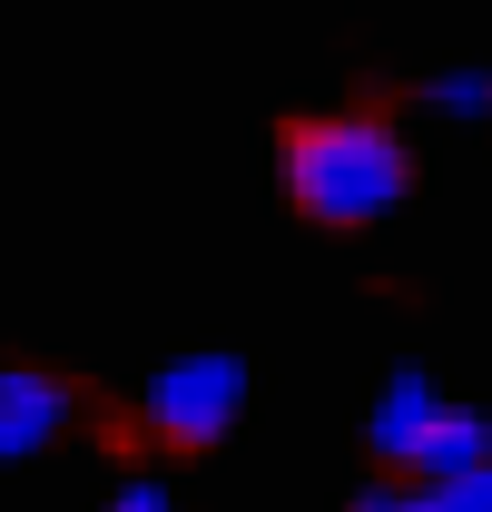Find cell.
I'll return each mask as SVG.
<instances>
[{"instance_id":"cell-1","label":"cell","mask_w":492,"mask_h":512,"mask_svg":"<svg viewBox=\"0 0 492 512\" xmlns=\"http://www.w3.org/2000/svg\"><path fill=\"white\" fill-rule=\"evenodd\" d=\"M404 138L384 119H306L286 128V197L315 227H374L384 207H404Z\"/></svg>"},{"instance_id":"cell-4","label":"cell","mask_w":492,"mask_h":512,"mask_svg":"<svg viewBox=\"0 0 492 512\" xmlns=\"http://www.w3.org/2000/svg\"><path fill=\"white\" fill-rule=\"evenodd\" d=\"M433 414H443V394H433V375L424 365H404V375H384V394H374V453H384V463H404V453L424 444V424Z\"/></svg>"},{"instance_id":"cell-8","label":"cell","mask_w":492,"mask_h":512,"mask_svg":"<svg viewBox=\"0 0 492 512\" xmlns=\"http://www.w3.org/2000/svg\"><path fill=\"white\" fill-rule=\"evenodd\" d=\"M109 512H168V483H119V503Z\"/></svg>"},{"instance_id":"cell-2","label":"cell","mask_w":492,"mask_h":512,"mask_svg":"<svg viewBox=\"0 0 492 512\" xmlns=\"http://www.w3.org/2000/svg\"><path fill=\"white\" fill-rule=\"evenodd\" d=\"M138 414H148L158 444H217V434L246 414V365L237 355H178V365L148 375Z\"/></svg>"},{"instance_id":"cell-7","label":"cell","mask_w":492,"mask_h":512,"mask_svg":"<svg viewBox=\"0 0 492 512\" xmlns=\"http://www.w3.org/2000/svg\"><path fill=\"white\" fill-rule=\"evenodd\" d=\"M414 512H492V463L453 473V483H424V493H414Z\"/></svg>"},{"instance_id":"cell-3","label":"cell","mask_w":492,"mask_h":512,"mask_svg":"<svg viewBox=\"0 0 492 512\" xmlns=\"http://www.w3.org/2000/svg\"><path fill=\"white\" fill-rule=\"evenodd\" d=\"M60 424H69V384H60V375H30V365H10V375H0V463L60 444Z\"/></svg>"},{"instance_id":"cell-9","label":"cell","mask_w":492,"mask_h":512,"mask_svg":"<svg viewBox=\"0 0 492 512\" xmlns=\"http://www.w3.org/2000/svg\"><path fill=\"white\" fill-rule=\"evenodd\" d=\"M355 512H414V493H365Z\"/></svg>"},{"instance_id":"cell-6","label":"cell","mask_w":492,"mask_h":512,"mask_svg":"<svg viewBox=\"0 0 492 512\" xmlns=\"http://www.w3.org/2000/svg\"><path fill=\"white\" fill-rule=\"evenodd\" d=\"M424 99L443 109V119H483V109H492V79H483V69H443V79H424Z\"/></svg>"},{"instance_id":"cell-5","label":"cell","mask_w":492,"mask_h":512,"mask_svg":"<svg viewBox=\"0 0 492 512\" xmlns=\"http://www.w3.org/2000/svg\"><path fill=\"white\" fill-rule=\"evenodd\" d=\"M414 463V483H453V473H473V463H492V424L483 414H463V404H443L424 424V444L404 453Z\"/></svg>"}]
</instances>
